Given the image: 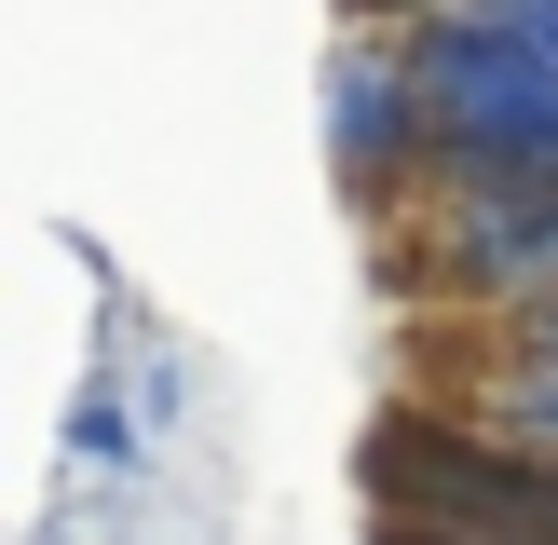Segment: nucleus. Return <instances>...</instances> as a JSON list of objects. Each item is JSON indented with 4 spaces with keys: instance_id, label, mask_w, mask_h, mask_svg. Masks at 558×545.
Here are the masks:
<instances>
[{
    "instance_id": "423d86ee",
    "label": "nucleus",
    "mask_w": 558,
    "mask_h": 545,
    "mask_svg": "<svg viewBox=\"0 0 558 545\" xmlns=\"http://www.w3.org/2000/svg\"><path fill=\"white\" fill-rule=\"evenodd\" d=\"M409 14H436V0H354V27H409Z\"/></svg>"
},
{
    "instance_id": "f03ea898",
    "label": "nucleus",
    "mask_w": 558,
    "mask_h": 545,
    "mask_svg": "<svg viewBox=\"0 0 558 545\" xmlns=\"http://www.w3.org/2000/svg\"><path fill=\"white\" fill-rule=\"evenodd\" d=\"M409 232L436 259V300H463L490 327L558 300V178H423Z\"/></svg>"
},
{
    "instance_id": "39448f33",
    "label": "nucleus",
    "mask_w": 558,
    "mask_h": 545,
    "mask_svg": "<svg viewBox=\"0 0 558 545\" xmlns=\"http://www.w3.org/2000/svg\"><path fill=\"white\" fill-rule=\"evenodd\" d=\"M505 41H532V55H558V0H477Z\"/></svg>"
},
{
    "instance_id": "7ed1b4c3",
    "label": "nucleus",
    "mask_w": 558,
    "mask_h": 545,
    "mask_svg": "<svg viewBox=\"0 0 558 545\" xmlns=\"http://www.w3.org/2000/svg\"><path fill=\"white\" fill-rule=\"evenodd\" d=\"M327 164L368 218H409L436 178V136H423V82H409V27H354L327 55Z\"/></svg>"
},
{
    "instance_id": "20e7f679",
    "label": "nucleus",
    "mask_w": 558,
    "mask_h": 545,
    "mask_svg": "<svg viewBox=\"0 0 558 545\" xmlns=\"http://www.w3.org/2000/svg\"><path fill=\"white\" fill-rule=\"evenodd\" d=\"M463 409H477L490 436H518V450L558 463V354H545V341L490 327V354H477V382H463Z\"/></svg>"
},
{
    "instance_id": "0eeeda50",
    "label": "nucleus",
    "mask_w": 558,
    "mask_h": 545,
    "mask_svg": "<svg viewBox=\"0 0 558 545\" xmlns=\"http://www.w3.org/2000/svg\"><path fill=\"white\" fill-rule=\"evenodd\" d=\"M518 341H545V354H558V300H532V314H518Z\"/></svg>"
},
{
    "instance_id": "f257e3e1",
    "label": "nucleus",
    "mask_w": 558,
    "mask_h": 545,
    "mask_svg": "<svg viewBox=\"0 0 558 545\" xmlns=\"http://www.w3.org/2000/svg\"><path fill=\"white\" fill-rule=\"evenodd\" d=\"M368 505L423 532H490V545H558V463L490 436L477 409H381L368 423Z\"/></svg>"
}]
</instances>
